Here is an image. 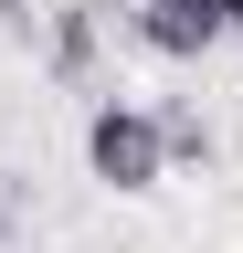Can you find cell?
<instances>
[{"instance_id": "4", "label": "cell", "mask_w": 243, "mask_h": 253, "mask_svg": "<svg viewBox=\"0 0 243 253\" xmlns=\"http://www.w3.org/2000/svg\"><path fill=\"white\" fill-rule=\"evenodd\" d=\"M159 116V148H169V169H211L222 158V137H211V116L191 106V95H169V106H148Z\"/></svg>"}, {"instance_id": "5", "label": "cell", "mask_w": 243, "mask_h": 253, "mask_svg": "<svg viewBox=\"0 0 243 253\" xmlns=\"http://www.w3.org/2000/svg\"><path fill=\"white\" fill-rule=\"evenodd\" d=\"M0 243H11V201H0Z\"/></svg>"}, {"instance_id": "2", "label": "cell", "mask_w": 243, "mask_h": 253, "mask_svg": "<svg viewBox=\"0 0 243 253\" xmlns=\"http://www.w3.org/2000/svg\"><path fill=\"white\" fill-rule=\"evenodd\" d=\"M127 32H138L159 63H201V53L243 42V0H138Z\"/></svg>"}, {"instance_id": "3", "label": "cell", "mask_w": 243, "mask_h": 253, "mask_svg": "<svg viewBox=\"0 0 243 253\" xmlns=\"http://www.w3.org/2000/svg\"><path fill=\"white\" fill-rule=\"evenodd\" d=\"M43 63L106 106V63H96V0H53V21H43Z\"/></svg>"}, {"instance_id": "1", "label": "cell", "mask_w": 243, "mask_h": 253, "mask_svg": "<svg viewBox=\"0 0 243 253\" xmlns=\"http://www.w3.org/2000/svg\"><path fill=\"white\" fill-rule=\"evenodd\" d=\"M85 169H96L106 190H159L169 179V148H159V116L127 106V95H106V106H85Z\"/></svg>"}]
</instances>
